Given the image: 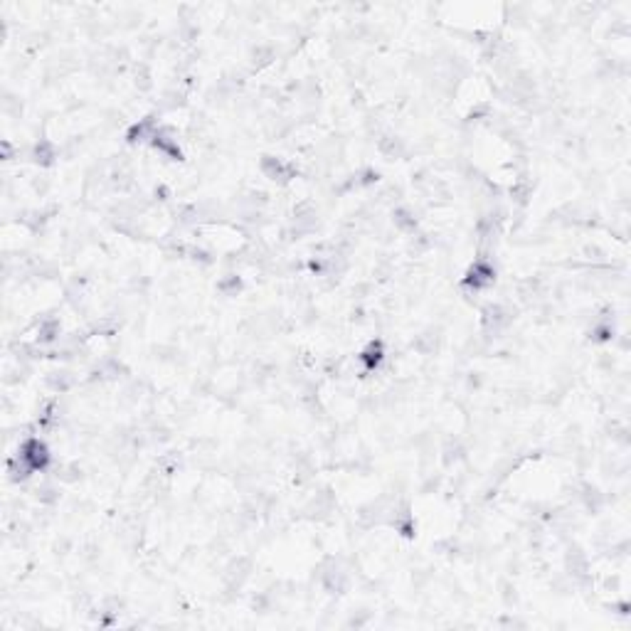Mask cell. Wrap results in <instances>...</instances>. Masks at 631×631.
<instances>
[{"instance_id": "obj_1", "label": "cell", "mask_w": 631, "mask_h": 631, "mask_svg": "<svg viewBox=\"0 0 631 631\" xmlns=\"http://www.w3.org/2000/svg\"><path fill=\"white\" fill-rule=\"evenodd\" d=\"M18 462L23 464L25 479L35 471H42V469L49 464V452H47V447H44V442H40L37 437H30L28 442L20 447Z\"/></svg>"}, {"instance_id": "obj_2", "label": "cell", "mask_w": 631, "mask_h": 631, "mask_svg": "<svg viewBox=\"0 0 631 631\" xmlns=\"http://www.w3.org/2000/svg\"><path fill=\"white\" fill-rule=\"evenodd\" d=\"M493 282H495V269L491 267L488 262H476L474 269L469 272V279H464V284L474 287V292H479V289H483V287H491Z\"/></svg>"}, {"instance_id": "obj_3", "label": "cell", "mask_w": 631, "mask_h": 631, "mask_svg": "<svg viewBox=\"0 0 631 631\" xmlns=\"http://www.w3.org/2000/svg\"><path fill=\"white\" fill-rule=\"evenodd\" d=\"M383 343H380V340H373V343H370V348L365 350L363 353V363L368 365V370H375L380 365V360H383Z\"/></svg>"}]
</instances>
